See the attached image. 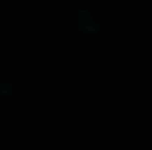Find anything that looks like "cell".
I'll use <instances>...</instances> for the list:
<instances>
[{
	"instance_id": "obj_1",
	"label": "cell",
	"mask_w": 152,
	"mask_h": 150,
	"mask_svg": "<svg viewBox=\"0 0 152 150\" xmlns=\"http://www.w3.org/2000/svg\"><path fill=\"white\" fill-rule=\"evenodd\" d=\"M76 37L81 42H97L102 37V24L97 21V16L92 13V8H87V5L76 8Z\"/></svg>"
},
{
	"instance_id": "obj_2",
	"label": "cell",
	"mask_w": 152,
	"mask_h": 150,
	"mask_svg": "<svg viewBox=\"0 0 152 150\" xmlns=\"http://www.w3.org/2000/svg\"><path fill=\"white\" fill-rule=\"evenodd\" d=\"M11 105V103H16V92H13V76L8 79V82H3L0 79V105Z\"/></svg>"
}]
</instances>
